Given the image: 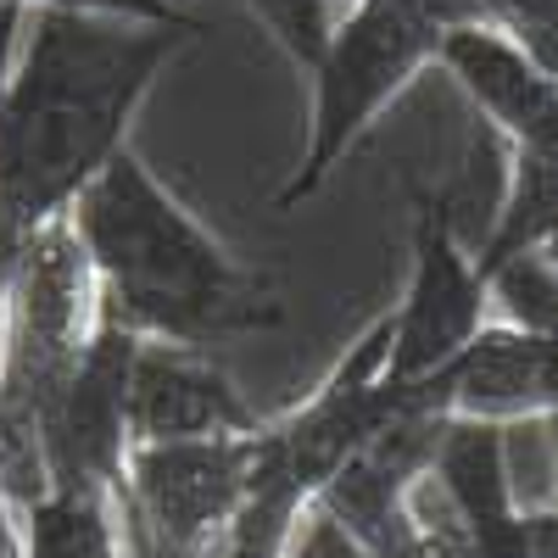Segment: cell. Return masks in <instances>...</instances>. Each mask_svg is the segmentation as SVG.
Listing matches in <instances>:
<instances>
[{
  "label": "cell",
  "instance_id": "obj_11",
  "mask_svg": "<svg viewBox=\"0 0 558 558\" xmlns=\"http://www.w3.org/2000/svg\"><path fill=\"white\" fill-rule=\"evenodd\" d=\"M241 7L274 34V45L302 73L318 62L324 39H330V23H336V0H241Z\"/></svg>",
  "mask_w": 558,
  "mask_h": 558
},
{
  "label": "cell",
  "instance_id": "obj_5",
  "mask_svg": "<svg viewBox=\"0 0 558 558\" xmlns=\"http://www.w3.org/2000/svg\"><path fill=\"white\" fill-rule=\"evenodd\" d=\"M408 286L402 302L386 313L391 318V380H425L447 357L470 347V336L492 318L486 279L475 257L458 241V213L447 191L413 184V241H408Z\"/></svg>",
  "mask_w": 558,
  "mask_h": 558
},
{
  "label": "cell",
  "instance_id": "obj_8",
  "mask_svg": "<svg viewBox=\"0 0 558 558\" xmlns=\"http://www.w3.org/2000/svg\"><path fill=\"white\" fill-rule=\"evenodd\" d=\"M436 402L463 418H547L558 413V341L486 318L458 357L425 375Z\"/></svg>",
  "mask_w": 558,
  "mask_h": 558
},
{
  "label": "cell",
  "instance_id": "obj_14",
  "mask_svg": "<svg viewBox=\"0 0 558 558\" xmlns=\"http://www.w3.org/2000/svg\"><path fill=\"white\" fill-rule=\"evenodd\" d=\"M536 252H542V257H547V263L558 268V218H553V229H547V235H542V246H536Z\"/></svg>",
  "mask_w": 558,
  "mask_h": 558
},
{
  "label": "cell",
  "instance_id": "obj_13",
  "mask_svg": "<svg viewBox=\"0 0 558 558\" xmlns=\"http://www.w3.org/2000/svg\"><path fill=\"white\" fill-rule=\"evenodd\" d=\"M286 558H375V553H368L324 502H313L296 525V536H291V547H286Z\"/></svg>",
  "mask_w": 558,
  "mask_h": 558
},
{
  "label": "cell",
  "instance_id": "obj_15",
  "mask_svg": "<svg viewBox=\"0 0 558 558\" xmlns=\"http://www.w3.org/2000/svg\"><path fill=\"white\" fill-rule=\"evenodd\" d=\"M547 430H553V475H558V413H547ZM553 502H558V492H553Z\"/></svg>",
  "mask_w": 558,
  "mask_h": 558
},
{
  "label": "cell",
  "instance_id": "obj_9",
  "mask_svg": "<svg viewBox=\"0 0 558 558\" xmlns=\"http://www.w3.org/2000/svg\"><path fill=\"white\" fill-rule=\"evenodd\" d=\"M23 558H134L118 492L45 486L23 502Z\"/></svg>",
  "mask_w": 558,
  "mask_h": 558
},
{
  "label": "cell",
  "instance_id": "obj_16",
  "mask_svg": "<svg viewBox=\"0 0 558 558\" xmlns=\"http://www.w3.org/2000/svg\"><path fill=\"white\" fill-rule=\"evenodd\" d=\"M134 558H151V553H134Z\"/></svg>",
  "mask_w": 558,
  "mask_h": 558
},
{
  "label": "cell",
  "instance_id": "obj_10",
  "mask_svg": "<svg viewBox=\"0 0 558 558\" xmlns=\"http://www.w3.org/2000/svg\"><path fill=\"white\" fill-rule=\"evenodd\" d=\"M486 296L502 324L558 341V268L542 252H514L486 274Z\"/></svg>",
  "mask_w": 558,
  "mask_h": 558
},
{
  "label": "cell",
  "instance_id": "obj_4",
  "mask_svg": "<svg viewBox=\"0 0 558 558\" xmlns=\"http://www.w3.org/2000/svg\"><path fill=\"white\" fill-rule=\"evenodd\" d=\"M252 481V430L129 447L123 463V531L129 553L218 558Z\"/></svg>",
  "mask_w": 558,
  "mask_h": 558
},
{
  "label": "cell",
  "instance_id": "obj_1",
  "mask_svg": "<svg viewBox=\"0 0 558 558\" xmlns=\"http://www.w3.org/2000/svg\"><path fill=\"white\" fill-rule=\"evenodd\" d=\"M184 39L196 34L57 7L23 12L0 78V274L129 146L134 112Z\"/></svg>",
  "mask_w": 558,
  "mask_h": 558
},
{
  "label": "cell",
  "instance_id": "obj_3",
  "mask_svg": "<svg viewBox=\"0 0 558 558\" xmlns=\"http://www.w3.org/2000/svg\"><path fill=\"white\" fill-rule=\"evenodd\" d=\"M441 17L430 0H347L330 23L313 78V112H307V146L279 191V213L318 196L330 173L352 157V146L375 129V118L402 89L436 68L441 51Z\"/></svg>",
  "mask_w": 558,
  "mask_h": 558
},
{
  "label": "cell",
  "instance_id": "obj_7",
  "mask_svg": "<svg viewBox=\"0 0 558 558\" xmlns=\"http://www.w3.org/2000/svg\"><path fill=\"white\" fill-rule=\"evenodd\" d=\"M436 62L458 78L502 151L558 162V84L514 34L497 23H452L441 28Z\"/></svg>",
  "mask_w": 558,
  "mask_h": 558
},
{
  "label": "cell",
  "instance_id": "obj_2",
  "mask_svg": "<svg viewBox=\"0 0 558 558\" xmlns=\"http://www.w3.org/2000/svg\"><path fill=\"white\" fill-rule=\"evenodd\" d=\"M68 223L96 279L101 313L146 341L213 352L286 318L274 279L229 252L134 146L84 184Z\"/></svg>",
  "mask_w": 558,
  "mask_h": 558
},
{
  "label": "cell",
  "instance_id": "obj_12",
  "mask_svg": "<svg viewBox=\"0 0 558 558\" xmlns=\"http://www.w3.org/2000/svg\"><path fill=\"white\" fill-rule=\"evenodd\" d=\"M0 7H57V12H96V17H129V23H162V28H191L202 34V23L179 7V0H0Z\"/></svg>",
  "mask_w": 558,
  "mask_h": 558
},
{
  "label": "cell",
  "instance_id": "obj_6",
  "mask_svg": "<svg viewBox=\"0 0 558 558\" xmlns=\"http://www.w3.org/2000/svg\"><path fill=\"white\" fill-rule=\"evenodd\" d=\"M123 425L129 447H157L196 436H241L257 430L263 418L252 413V402L235 391V380L223 375L213 352L140 336L123 386Z\"/></svg>",
  "mask_w": 558,
  "mask_h": 558
}]
</instances>
